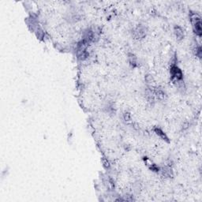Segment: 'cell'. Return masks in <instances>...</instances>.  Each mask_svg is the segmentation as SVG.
<instances>
[{"label":"cell","instance_id":"1","mask_svg":"<svg viewBox=\"0 0 202 202\" xmlns=\"http://www.w3.org/2000/svg\"><path fill=\"white\" fill-rule=\"evenodd\" d=\"M147 34V29L142 25H137L132 30V36L135 40L144 38Z\"/></svg>","mask_w":202,"mask_h":202},{"label":"cell","instance_id":"2","mask_svg":"<svg viewBox=\"0 0 202 202\" xmlns=\"http://www.w3.org/2000/svg\"><path fill=\"white\" fill-rule=\"evenodd\" d=\"M170 73H171L172 80L174 82H179V81L183 80V72L177 66H172L171 67V70H170Z\"/></svg>","mask_w":202,"mask_h":202},{"label":"cell","instance_id":"3","mask_svg":"<svg viewBox=\"0 0 202 202\" xmlns=\"http://www.w3.org/2000/svg\"><path fill=\"white\" fill-rule=\"evenodd\" d=\"M160 171H161L162 175L164 176L165 178H173L174 172L170 166L167 165V166L163 167Z\"/></svg>","mask_w":202,"mask_h":202},{"label":"cell","instance_id":"4","mask_svg":"<svg viewBox=\"0 0 202 202\" xmlns=\"http://www.w3.org/2000/svg\"><path fill=\"white\" fill-rule=\"evenodd\" d=\"M153 94H154L155 98L158 99V100H164L165 96H166V92L160 88H155L152 89Z\"/></svg>","mask_w":202,"mask_h":202},{"label":"cell","instance_id":"5","mask_svg":"<svg viewBox=\"0 0 202 202\" xmlns=\"http://www.w3.org/2000/svg\"><path fill=\"white\" fill-rule=\"evenodd\" d=\"M174 32H175V34L176 38L178 40H183V37H184V32H183V29L181 27L176 25L174 28Z\"/></svg>","mask_w":202,"mask_h":202},{"label":"cell","instance_id":"6","mask_svg":"<svg viewBox=\"0 0 202 202\" xmlns=\"http://www.w3.org/2000/svg\"><path fill=\"white\" fill-rule=\"evenodd\" d=\"M154 131H155V133H157L158 136H159L161 139H163L164 141H167V142H169V139H168V137H167V136L166 135V133L163 131V130L160 129V128H159V127H156L154 129Z\"/></svg>","mask_w":202,"mask_h":202},{"label":"cell","instance_id":"7","mask_svg":"<svg viewBox=\"0 0 202 202\" xmlns=\"http://www.w3.org/2000/svg\"><path fill=\"white\" fill-rule=\"evenodd\" d=\"M128 60H129V63H130V66H133V67H136L137 66V58L133 54H128Z\"/></svg>","mask_w":202,"mask_h":202},{"label":"cell","instance_id":"8","mask_svg":"<svg viewBox=\"0 0 202 202\" xmlns=\"http://www.w3.org/2000/svg\"><path fill=\"white\" fill-rule=\"evenodd\" d=\"M193 27H194V31L199 36H201V20L199 21H197V22H193Z\"/></svg>","mask_w":202,"mask_h":202},{"label":"cell","instance_id":"9","mask_svg":"<svg viewBox=\"0 0 202 202\" xmlns=\"http://www.w3.org/2000/svg\"><path fill=\"white\" fill-rule=\"evenodd\" d=\"M123 118L125 119V121H127V122H130L131 120V118H130V115L128 112H126L123 115Z\"/></svg>","mask_w":202,"mask_h":202},{"label":"cell","instance_id":"10","mask_svg":"<svg viewBox=\"0 0 202 202\" xmlns=\"http://www.w3.org/2000/svg\"><path fill=\"white\" fill-rule=\"evenodd\" d=\"M145 80H146V82H148V83H151L152 81H153V78H152V77L150 76V75H147L146 77H145Z\"/></svg>","mask_w":202,"mask_h":202}]
</instances>
